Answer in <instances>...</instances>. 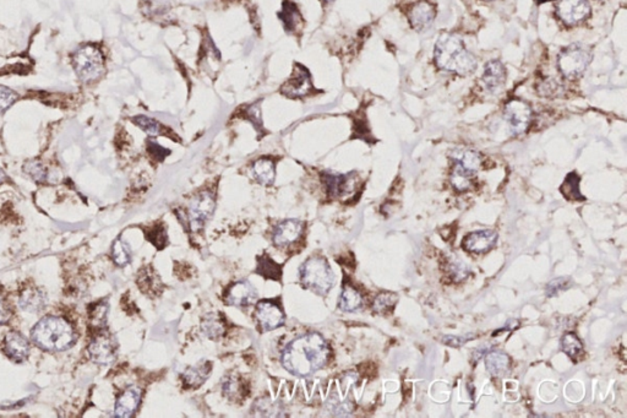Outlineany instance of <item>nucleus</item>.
Instances as JSON below:
<instances>
[{"label":"nucleus","mask_w":627,"mask_h":418,"mask_svg":"<svg viewBox=\"0 0 627 418\" xmlns=\"http://www.w3.org/2000/svg\"><path fill=\"white\" fill-rule=\"evenodd\" d=\"M330 347L318 332L304 334L285 346L281 362L287 372L296 377H309L326 366Z\"/></svg>","instance_id":"nucleus-1"},{"label":"nucleus","mask_w":627,"mask_h":418,"mask_svg":"<svg viewBox=\"0 0 627 418\" xmlns=\"http://www.w3.org/2000/svg\"><path fill=\"white\" fill-rule=\"evenodd\" d=\"M31 338L40 349L62 352L74 346L78 335L67 319L57 315H47L32 327Z\"/></svg>","instance_id":"nucleus-2"},{"label":"nucleus","mask_w":627,"mask_h":418,"mask_svg":"<svg viewBox=\"0 0 627 418\" xmlns=\"http://www.w3.org/2000/svg\"><path fill=\"white\" fill-rule=\"evenodd\" d=\"M434 57L440 69L463 76L472 74L477 68V59L472 53L468 52L462 38L452 34L440 36Z\"/></svg>","instance_id":"nucleus-3"},{"label":"nucleus","mask_w":627,"mask_h":418,"mask_svg":"<svg viewBox=\"0 0 627 418\" xmlns=\"http://www.w3.org/2000/svg\"><path fill=\"white\" fill-rule=\"evenodd\" d=\"M299 280L303 287L320 296H326L335 285V274L326 259L311 257L300 266Z\"/></svg>","instance_id":"nucleus-4"},{"label":"nucleus","mask_w":627,"mask_h":418,"mask_svg":"<svg viewBox=\"0 0 627 418\" xmlns=\"http://www.w3.org/2000/svg\"><path fill=\"white\" fill-rule=\"evenodd\" d=\"M592 60V52L589 47L582 43H573L564 48L558 56V68L566 79L580 78Z\"/></svg>","instance_id":"nucleus-5"},{"label":"nucleus","mask_w":627,"mask_h":418,"mask_svg":"<svg viewBox=\"0 0 627 418\" xmlns=\"http://www.w3.org/2000/svg\"><path fill=\"white\" fill-rule=\"evenodd\" d=\"M73 64L76 74L85 82L96 81L104 73V59L97 47L86 45L74 53Z\"/></svg>","instance_id":"nucleus-6"},{"label":"nucleus","mask_w":627,"mask_h":418,"mask_svg":"<svg viewBox=\"0 0 627 418\" xmlns=\"http://www.w3.org/2000/svg\"><path fill=\"white\" fill-rule=\"evenodd\" d=\"M216 209L215 195L210 190H204L194 196L188 207V224L191 231H200L211 218Z\"/></svg>","instance_id":"nucleus-7"},{"label":"nucleus","mask_w":627,"mask_h":418,"mask_svg":"<svg viewBox=\"0 0 627 418\" xmlns=\"http://www.w3.org/2000/svg\"><path fill=\"white\" fill-rule=\"evenodd\" d=\"M504 117L512 135L525 134L533 121V111L530 104L519 98H512L504 108Z\"/></svg>","instance_id":"nucleus-8"},{"label":"nucleus","mask_w":627,"mask_h":418,"mask_svg":"<svg viewBox=\"0 0 627 418\" xmlns=\"http://www.w3.org/2000/svg\"><path fill=\"white\" fill-rule=\"evenodd\" d=\"M87 349H88V355L92 361L97 364L107 366L115 361L117 353H118V344L110 332L101 329L92 338Z\"/></svg>","instance_id":"nucleus-9"},{"label":"nucleus","mask_w":627,"mask_h":418,"mask_svg":"<svg viewBox=\"0 0 627 418\" xmlns=\"http://www.w3.org/2000/svg\"><path fill=\"white\" fill-rule=\"evenodd\" d=\"M355 173L337 174V173H322V182L325 184L327 194L331 198H343L352 194L357 188Z\"/></svg>","instance_id":"nucleus-10"},{"label":"nucleus","mask_w":627,"mask_h":418,"mask_svg":"<svg viewBox=\"0 0 627 418\" xmlns=\"http://www.w3.org/2000/svg\"><path fill=\"white\" fill-rule=\"evenodd\" d=\"M255 315L263 332H272L285 324L283 310H281L277 304L268 299H263L257 303Z\"/></svg>","instance_id":"nucleus-11"},{"label":"nucleus","mask_w":627,"mask_h":418,"mask_svg":"<svg viewBox=\"0 0 627 418\" xmlns=\"http://www.w3.org/2000/svg\"><path fill=\"white\" fill-rule=\"evenodd\" d=\"M591 12L588 0H559L556 14L567 25H576L587 18Z\"/></svg>","instance_id":"nucleus-12"},{"label":"nucleus","mask_w":627,"mask_h":418,"mask_svg":"<svg viewBox=\"0 0 627 418\" xmlns=\"http://www.w3.org/2000/svg\"><path fill=\"white\" fill-rule=\"evenodd\" d=\"M3 352L10 361L23 363L29 356V342L20 332H8L3 340Z\"/></svg>","instance_id":"nucleus-13"},{"label":"nucleus","mask_w":627,"mask_h":418,"mask_svg":"<svg viewBox=\"0 0 627 418\" xmlns=\"http://www.w3.org/2000/svg\"><path fill=\"white\" fill-rule=\"evenodd\" d=\"M497 233L491 229L475 231L464 237L462 246L464 251L474 254H484L495 246L497 242Z\"/></svg>","instance_id":"nucleus-14"},{"label":"nucleus","mask_w":627,"mask_h":418,"mask_svg":"<svg viewBox=\"0 0 627 418\" xmlns=\"http://www.w3.org/2000/svg\"><path fill=\"white\" fill-rule=\"evenodd\" d=\"M257 299V288L250 281L241 280L233 283L226 293V302L233 307H248Z\"/></svg>","instance_id":"nucleus-15"},{"label":"nucleus","mask_w":627,"mask_h":418,"mask_svg":"<svg viewBox=\"0 0 627 418\" xmlns=\"http://www.w3.org/2000/svg\"><path fill=\"white\" fill-rule=\"evenodd\" d=\"M297 68L291 79L282 86V93L287 97H303L313 90V82L308 70L303 68L302 65H297Z\"/></svg>","instance_id":"nucleus-16"},{"label":"nucleus","mask_w":627,"mask_h":418,"mask_svg":"<svg viewBox=\"0 0 627 418\" xmlns=\"http://www.w3.org/2000/svg\"><path fill=\"white\" fill-rule=\"evenodd\" d=\"M304 231V222L299 220H285L277 224L272 233V241L277 246H291L297 242Z\"/></svg>","instance_id":"nucleus-17"},{"label":"nucleus","mask_w":627,"mask_h":418,"mask_svg":"<svg viewBox=\"0 0 627 418\" xmlns=\"http://www.w3.org/2000/svg\"><path fill=\"white\" fill-rule=\"evenodd\" d=\"M141 402V390L135 385L128 386L115 402V416L118 418L132 417Z\"/></svg>","instance_id":"nucleus-18"},{"label":"nucleus","mask_w":627,"mask_h":418,"mask_svg":"<svg viewBox=\"0 0 627 418\" xmlns=\"http://www.w3.org/2000/svg\"><path fill=\"white\" fill-rule=\"evenodd\" d=\"M482 82L485 90L489 93H496L505 86L506 82V68L500 60H491L486 63Z\"/></svg>","instance_id":"nucleus-19"},{"label":"nucleus","mask_w":627,"mask_h":418,"mask_svg":"<svg viewBox=\"0 0 627 418\" xmlns=\"http://www.w3.org/2000/svg\"><path fill=\"white\" fill-rule=\"evenodd\" d=\"M436 16V10L433 4L429 1H419L412 6L410 12V21L413 29L416 31H424L431 26Z\"/></svg>","instance_id":"nucleus-20"},{"label":"nucleus","mask_w":627,"mask_h":418,"mask_svg":"<svg viewBox=\"0 0 627 418\" xmlns=\"http://www.w3.org/2000/svg\"><path fill=\"white\" fill-rule=\"evenodd\" d=\"M19 303L23 310L29 313H37L46 307V293L42 292L37 287H27L20 294Z\"/></svg>","instance_id":"nucleus-21"},{"label":"nucleus","mask_w":627,"mask_h":418,"mask_svg":"<svg viewBox=\"0 0 627 418\" xmlns=\"http://www.w3.org/2000/svg\"><path fill=\"white\" fill-rule=\"evenodd\" d=\"M451 159L453 161V163L460 165L464 170H467L468 172L473 173V174L478 172L479 168L482 166V156L474 150L462 149V148L453 150L451 154Z\"/></svg>","instance_id":"nucleus-22"},{"label":"nucleus","mask_w":627,"mask_h":418,"mask_svg":"<svg viewBox=\"0 0 627 418\" xmlns=\"http://www.w3.org/2000/svg\"><path fill=\"white\" fill-rule=\"evenodd\" d=\"M485 367L490 375L501 378V377H505L510 371L511 360L504 352L490 351L485 357Z\"/></svg>","instance_id":"nucleus-23"},{"label":"nucleus","mask_w":627,"mask_h":418,"mask_svg":"<svg viewBox=\"0 0 627 418\" xmlns=\"http://www.w3.org/2000/svg\"><path fill=\"white\" fill-rule=\"evenodd\" d=\"M211 362H199L194 367H190L185 372L182 373V380L187 385L191 388H198L205 383L209 377L211 375Z\"/></svg>","instance_id":"nucleus-24"},{"label":"nucleus","mask_w":627,"mask_h":418,"mask_svg":"<svg viewBox=\"0 0 627 418\" xmlns=\"http://www.w3.org/2000/svg\"><path fill=\"white\" fill-rule=\"evenodd\" d=\"M200 330L205 335L206 338L216 340L223 336L226 332V323L221 314L218 313H209L201 321Z\"/></svg>","instance_id":"nucleus-25"},{"label":"nucleus","mask_w":627,"mask_h":418,"mask_svg":"<svg viewBox=\"0 0 627 418\" xmlns=\"http://www.w3.org/2000/svg\"><path fill=\"white\" fill-rule=\"evenodd\" d=\"M363 305H364V299L358 290H355L351 285H346L343 287L342 292L338 299L340 310L353 313V312L362 310Z\"/></svg>","instance_id":"nucleus-26"},{"label":"nucleus","mask_w":627,"mask_h":418,"mask_svg":"<svg viewBox=\"0 0 627 418\" xmlns=\"http://www.w3.org/2000/svg\"><path fill=\"white\" fill-rule=\"evenodd\" d=\"M252 415L257 417H285V407L280 401H272L268 397L257 400L252 406Z\"/></svg>","instance_id":"nucleus-27"},{"label":"nucleus","mask_w":627,"mask_h":418,"mask_svg":"<svg viewBox=\"0 0 627 418\" xmlns=\"http://www.w3.org/2000/svg\"><path fill=\"white\" fill-rule=\"evenodd\" d=\"M252 174L259 183L263 185H271L276 178V167L274 162L270 159H260L255 161L251 167Z\"/></svg>","instance_id":"nucleus-28"},{"label":"nucleus","mask_w":627,"mask_h":418,"mask_svg":"<svg viewBox=\"0 0 627 418\" xmlns=\"http://www.w3.org/2000/svg\"><path fill=\"white\" fill-rule=\"evenodd\" d=\"M473 173L468 172L467 170H464L460 165L453 163L450 181L455 189L458 191H467L471 189L473 185Z\"/></svg>","instance_id":"nucleus-29"},{"label":"nucleus","mask_w":627,"mask_h":418,"mask_svg":"<svg viewBox=\"0 0 627 418\" xmlns=\"http://www.w3.org/2000/svg\"><path fill=\"white\" fill-rule=\"evenodd\" d=\"M257 274L263 276L265 279L279 281L282 276V269L280 265L270 257L263 255L261 258L257 259Z\"/></svg>","instance_id":"nucleus-30"},{"label":"nucleus","mask_w":627,"mask_h":418,"mask_svg":"<svg viewBox=\"0 0 627 418\" xmlns=\"http://www.w3.org/2000/svg\"><path fill=\"white\" fill-rule=\"evenodd\" d=\"M560 190L565 198H567L570 200H584L583 195L580 191V176L577 173L572 172L567 174Z\"/></svg>","instance_id":"nucleus-31"},{"label":"nucleus","mask_w":627,"mask_h":418,"mask_svg":"<svg viewBox=\"0 0 627 418\" xmlns=\"http://www.w3.org/2000/svg\"><path fill=\"white\" fill-rule=\"evenodd\" d=\"M561 349L571 358H577L583 351L581 340L575 332H567L561 338Z\"/></svg>","instance_id":"nucleus-32"},{"label":"nucleus","mask_w":627,"mask_h":418,"mask_svg":"<svg viewBox=\"0 0 627 418\" xmlns=\"http://www.w3.org/2000/svg\"><path fill=\"white\" fill-rule=\"evenodd\" d=\"M280 19L287 31H294L300 21V14H299L297 6L291 1H287L283 5V10L281 12Z\"/></svg>","instance_id":"nucleus-33"},{"label":"nucleus","mask_w":627,"mask_h":418,"mask_svg":"<svg viewBox=\"0 0 627 418\" xmlns=\"http://www.w3.org/2000/svg\"><path fill=\"white\" fill-rule=\"evenodd\" d=\"M397 301H399V297L394 293H380L374 299L372 310L377 314H386L390 310H394V304L397 303Z\"/></svg>","instance_id":"nucleus-34"},{"label":"nucleus","mask_w":627,"mask_h":418,"mask_svg":"<svg viewBox=\"0 0 627 418\" xmlns=\"http://www.w3.org/2000/svg\"><path fill=\"white\" fill-rule=\"evenodd\" d=\"M107 314H108L107 303L101 302V303L93 304L88 310V316H90L92 327H98V330L104 329L106 323H107Z\"/></svg>","instance_id":"nucleus-35"},{"label":"nucleus","mask_w":627,"mask_h":418,"mask_svg":"<svg viewBox=\"0 0 627 418\" xmlns=\"http://www.w3.org/2000/svg\"><path fill=\"white\" fill-rule=\"evenodd\" d=\"M112 258L118 266H126L132 262V251L126 242L117 240L112 248Z\"/></svg>","instance_id":"nucleus-36"},{"label":"nucleus","mask_w":627,"mask_h":418,"mask_svg":"<svg viewBox=\"0 0 627 418\" xmlns=\"http://www.w3.org/2000/svg\"><path fill=\"white\" fill-rule=\"evenodd\" d=\"M446 268H447V274L455 282H462L471 274L467 265L461 262V260H457V259L451 260Z\"/></svg>","instance_id":"nucleus-37"},{"label":"nucleus","mask_w":627,"mask_h":418,"mask_svg":"<svg viewBox=\"0 0 627 418\" xmlns=\"http://www.w3.org/2000/svg\"><path fill=\"white\" fill-rule=\"evenodd\" d=\"M132 121L137 124L141 130L149 134L150 137H157L161 134V124L146 115H137L132 118Z\"/></svg>","instance_id":"nucleus-38"},{"label":"nucleus","mask_w":627,"mask_h":418,"mask_svg":"<svg viewBox=\"0 0 627 418\" xmlns=\"http://www.w3.org/2000/svg\"><path fill=\"white\" fill-rule=\"evenodd\" d=\"M222 390L224 395L228 397L229 400H238L241 399L243 394V388L239 379L237 377H228L224 379L222 384Z\"/></svg>","instance_id":"nucleus-39"},{"label":"nucleus","mask_w":627,"mask_h":418,"mask_svg":"<svg viewBox=\"0 0 627 418\" xmlns=\"http://www.w3.org/2000/svg\"><path fill=\"white\" fill-rule=\"evenodd\" d=\"M19 95L9 87L0 85V115L5 113L16 102Z\"/></svg>","instance_id":"nucleus-40"},{"label":"nucleus","mask_w":627,"mask_h":418,"mask_svg":"<svg viewBox=\"0 0 627 418\" xmlns=\"http://www.w3.org/2000/svg\"><path fill=\"white\" fill-rule=\"evenodd\" d=\"M327 407H329L331 415L337 416V417H347L353 413V405L349 401L331 402V400H327Z\"/></svg>","instance_id":"nucleus-41"},{"label":"nucleus","mask_w":627,"mask_h":418,"mask_svg":"<svg viewBox=\"0 0 627 418\" xmlns=\"http://www.w3.org/2000/svg\"><path fill=\"white\" fill-rule=\"evenodd\" d=\"M570 279H567V277L555 279V280L547 283V297L556 296V294H559L560 292H563V291H566L567 288H570Z\"/></svg>","instance_id":"nucleus-42"},{"label":"nucleus","mask_w":627,"mask_h":418,"mask_svg":"<svg viewBox=\"0 0 627 418\" xmlns=\"http://www.w3.org/2000/svg\"><path fill=\"white\" fill-rule=\"evenodd\" d=\"M25 171L38 182H43L46 179V168L42 166V163L38 161H29V162H27L26 166H25Z\"/></svg>","instance_id":"nucleus-43"},{"label":"nucleus","mask_w":627,"mask_h":418,"mask_svg":"<svg viewBox=\"0 0 627 418\" xmlns=\"http://www.w3.org/2000/svg\"><path fill=\"white\" fill-rule=\"evenodd\" d=\"M149 151L150 154L152 155V157H154L156 160L158 161L165 160V157L171 154V151H169V150L162 148L160 143H156L154 140H150Z\"/></svg>","instance_id":"nucleus-44"},{"label":"nucleus","mask_w":627,"mask_h":418,"mask_svg":"<svg viewBox=\"0 0 627 418\" xmlns=\"http://www.w3.org/2000/svg\"><path fill=\"white\" fill-rule=\"evenodd\" d=\"M246 113H248L249 119H250L255 126H261L263 121H261V104H260V102H257V104L250 106V107L248 108V111H246Z\"/></svg>","instance_id":"nucleus-45"},{"label":"nucleus","mask_w":627,"mask_h":418,"mask_svg":"<svg viewBox=\"0 0 627 418\" xmlns=\"http://www.w3.org/2000/svg\"><path fill=\"white\" fill-rule=\"evenodd\" d=\"M151 238L150 241L154 243V246L157 248H163L167 243V233H165V229L162 227H158V229H154V232L151 233Z\"/></svg>","instance_id":"nucleus-46"},{"label":"nucleus","mask_w":627,"mask_h":418,"mask_svg":"<svg viewBox=\"0 0 627 418\" xmlns=\"http://www.w3.org/2000/svg\"><path fill=\"white\" fill-rule=\"evenodd\" d=\"M472 338H474L473 335H464V336H444V338H442V342L445 345H449V346L458 347V346H462V345L466 344L468 340H472Z\"/></svg>","instance_id":"nucleus-47"},{"label":"nucleus","mask_w":627,"mask_h":418,"mask_svg":"<svg viewBox=\"0 0 627 418\" xmlns=\"http://www.w3.org/2000/svg\"><path fill=\"white\" fill-rule=\"evenodd\" d=\"M10 318H12L10 308L4 301V298L0 297V325H4L6 323H9Z\"/></svg>","instance_id":"nucleus-48"},{"label":"nucleus","mask_w":627,"mask_h":418,"mask_svg":"<svg viewBox=\"0 0 627 418\" xmlns=\"http://www.w3.org/2000/svg\"><path fill=\"white\" fill-rule=\"evenodd\" d=\"M493 347H494L493 345L484 344L482 345L480 347H478V349H475L473 353L474 363H477V362H478L479 360H482V358H483V357H484L486 353H489L491 349H493Z\"/></svg>","instance_id":"nucleus-49"},{"label":"nucleus","mask_w":627,"mask_h":418,"mask_svg":"<svg viewBox=\"0 0 627 418\" xmlns=\"http://www.w3.org/2000/svg\"><path fill=\"white\" fill-rule=\"evenodd\" d=\"M324 1H326V3H329V1H332V0H324Z\"/></svg>","instance_id":"nucleus-50"},{"label":"nucleus","mask_w":627,"mask_h":418,"mask_svg":"<svg viewBox=\"0 0 627 418\" xmlns=\"http://www.w3.org/2000/svg\"><path fill=\"white\" fill-rule=\"evenodd\" d=\"M486 1H491V0H486Z\"/></svg>","instance_id":"nucleus-51"}]
</instances>
